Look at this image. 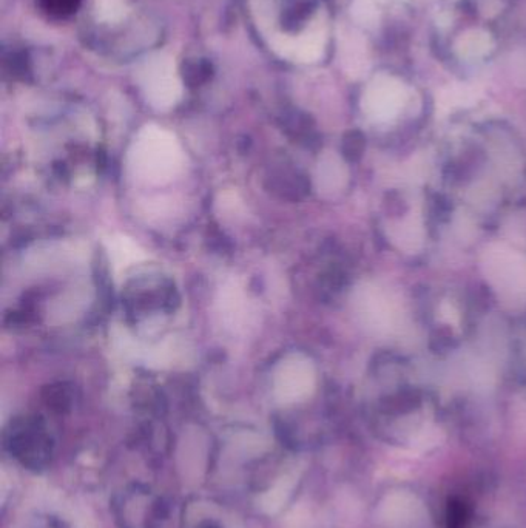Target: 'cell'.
I'll return each mask as SVG.
<instances>
[{"label":"cell","instance_id":"cell-4","mask_svg":"<svg viewBox=\"0 0 526 528\" xmlns=\"http://www.w3.org/2000/svg\"><path fill=\"white\" fill-rule=\"evenodd\" d=\"M315 183H317L318 192L323 195H334L340 192L346 183V169L341 160L335 156H324L323 160L318 163Z\"/></svg>","mask_w":526,"mask_h":528},{"label":"cell","instance_id":"cell-2","mask_svg":"<svg viewBox=\"0 0 526 528\" xmlns=\"http://www.w3.org/2000/svg\"><path fill=\"white\" fill-rule=\"evenodd\" d=\"M315 366L309 357L294 352L284 357L274 371V388L284 402L303 399L314 390Z\"/></svg>","mask_w":526,"mask_h":528},{"label":"cell","instance_id":"cell-1","mask_svg":"<svg viewBox=\"0 0 526 528\" xmlns=\"http://www.w3.org/2000/svg\"><path fill=\"white\" fill-rule=\"evenodd\" d=\"M127 164L139 183L164 186L183 172V147L169 130L147 126L133 139Z\"/></svg>","mask_w":526,"mask_h":528},{"label":"cell","instance_id":"cell-3","mask_svg":"<svg viewBox=\"0 0 526 528\" xmlns=\"http://www.w3.org/2000/svg\"><path fill=\"white\" fill-rule=\"evenodd\" d=\"M107 251L116 275L122 274L147 258L138 244L124 235H113L108 238Z\"/></svg>","mask_w":526,"mask_h":528},{"label":"cell","instance_id":"cell-5","mask_svg":"<svg viewBox=\"0 0 526 528\" xmlns=\"http://www.w3.org/2000/svg\"><path fill=\"white\" fill-rule=\"evenodd\" d=\"M196 528H221L220 524L215 521H204L201 522V524L198 525Z\"/></svg>","mask_w":526,"mask_h":528}]
</instances>
